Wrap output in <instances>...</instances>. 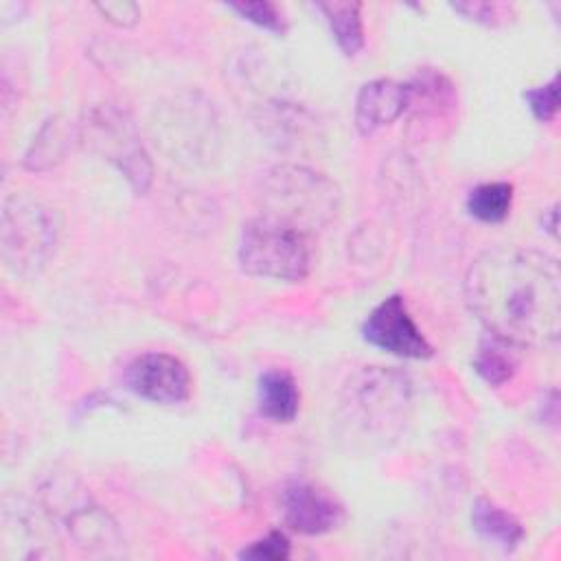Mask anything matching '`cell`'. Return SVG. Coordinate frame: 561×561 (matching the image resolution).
Listing matches in <instances>:
<instances>
[{
  "label": "cell",
  "mask_w": 561,
  "mask_h": 561,
  "mask_svg": "<svg viewBox=\"0 0 561 561\" xmlns=\"http://www.w3.org/2000/svg\"><path fill=\"white\" fill-rule=\"evenodd\" d=\"M465 298L489 333L515 346H548L559 337L561 274L543 252L484 250L467 270Z\"/></svg>",
  "instance_id": "6da1fadb"
},
{
  "label": "cell",
  "mask_w": 561,
  "mask_h": 561,
  "mask_svg": "<svg viewBox=\"0 0 561 561\" xmlns=\"http://www.w3.org/2000/svg\"><path fill=\"white\" fill-rule=\"evenodd\" d=\"M237 256L245 274L289 283L302 280L311 267L307 232L267 213L241 226Z\"/></svg>",
  "instance_id": "7a4b0ae2"
},
{
  "label": "cell",
  "mask_w": 561,
  "mask_h": 561,
  "mask_svg": "<svg viewBox=\"0 0 561 561\" xmlns=\"http://www.w3.org/2000/svg\"><path fill=\"white\" fill-rule=\"evenodd\" d=\"M335 184L305 167H276L265 182L267 215L280 217L307 232V226L327 224L337 210Z\"/></svg>",
  "instance_id": "3957f363"
},
{
  "label": "cell",
  "mask_w": 561,
  "mask_h": 561,
  "mask_svg": "<svg viewBox=\"0 0 561 561\" xmlns=\"http://www.w3.org/2000/svg\"><path fill=\"white\" fill-rule=\"evenodd\" d=\"M57 241L55 215L26 197H11L2 210V256L18 274L37 272Z\"/></svg>",
  "instance_id": "277c9868"
},
{
  "label": "cell",
  "mask_w": 561,
  "mask_h": 561,
  "mask_svg": "<svg viewBox=\"0 0 561 561\" xmlns=\"http://www.w3.org/2000/svg\"><path fill=\"white\" fill-rule=\"evenodd\" d=\"M83 136L105 160L116 164L136 193H145L153 180L151 160L134 129V123L112 105L94 107L85 123Z\"/></svg>",
  "instance_id": "5b68a950"
},
{
  "label": "cell",
  "mask_w": 561,
  "mask_h": 561,
  "mask_svg": "<svg viewBox=\"0 0 561 561\" xmlns=\"http://www.w3.org/2000/svg\"><path fill=\"white\" fill-rule=\"evenodd\" d=\"M362 335L368 344L397 357L425 359L434 355L432 344L414 324L405 300L399 294L388 296L368 313L362 327Z\"/></svg>",
  "instance_id": "8992f818"
},
{
  "label": "cell",
  "mask_w": 561,
  "mask_h": 561,
  "mask_svg": "<svg viewBox=\"0 0 561 561\" xmlns=\"http://www.w3.org/2000/svg\"><path fill=\"white\" fill-rule=\"evenodd\" d=\"M129 390L147 401L175 405L191 394V373L182 359L169 353H142L125 370Z\"/></svg>",
  "instance_id": "52a82bcc"
},
{
  "label": "cell",
  "mask_w": 561,
  "mask_h": 561,
  "mask_svg": "<svg viewBox=\"0 0 561 561\" xmlns=\"http://www.w3.org/2000/svg\"><path fill=\"white\" fill-rule=\"evenodd\" d=\"M285 524L300 535H324L344 522V506L311 482H291L280 493Z\"/></svg>",
  "instance_id": "ba28073f"
},
{
  "label": "cell",
  "mask_w": 561,
  "mask_h": 561,
  "mask_svg": "<svg viewBox=\"0 0 561 561\" xmlns=\"http://www.w3.org/2000/svg\"><path fill=\"white\" fill-rule=\"evenodd\" d=\"M410 105V83L394 79H375L359 88L355 99V125L359 134L370 136L397 121Z\"/></svg>",
  "instance_id": "9c48e42d"
},
{
  "label": "cell",
  "mask_w": 561,
  "mask_h": 561,
  "mask_svg": "<svg viewBox=\"0 0 561 561\" xmlns=\"http://www.w3.org/2000/svg\"><path fill=\"white\" fill-rule=\"evenodd\" d=\"M256 403L259 412L276 423L294 421L300 408V392L296 379L283 368L265 370L259 377Z\"/></svg>",
  "instance_id": "30bf717a"
},
{
  "label": "cell",
  "mask_w": 561,
  "mask_h": 561,
  "mask_svg": "<svg viewBox=\"0 0 561 561\" xmlns=\"http://www.w3.org/2000/svg\"><path fill=\"white\" fill-rule=\"evenodd\" d=\"M471 524L473 528L495 546L504 550H513L524 539L522 524L504 508L493 504L486 497H478L471 511Z\"/></svg>",
  "instance_id": "8fae6325"
},
{
  "label": "cell",
  "mask_w": 561,
  "mask_h": 561,
  "mask_svg": "<svg viewBox=\"0 0 561 561\" xmlns=\"http://www.w3.org/2000/svg\"><path fill=\"white\" fill-rule=\"evenodd\" d=\"M519 346L489 333L480 346L478 353L473 357V368L476 373L491 386H502L504 381H508L517 366H519Z\"/></svg>",
  "instance_id": "7c38bea8"
},
{
  "label": "cell",
  "mask_w": 561,
  "mask_h": 561,
  "mask_svg": "<svg viewBox=\"0 0 561 561\" xmlns=\"http://www.w3.org/2000/svg\"><path fill=\"white\" fill-rule=\"evenodd\" d=\"M318 9L324 13L331 33L346 57L357 55L364 48L362 4L359 2H320Z\"/></svg>",
  "instance_id": "4fadbf2b"
},
{
  "label": "cell",
  "mask_w": 561,
  "mask_h": 561,
  "mask_svg": "<svg viewBox=\"0 0 561 561\" xmlns=\"http://www.w3.org/2000/svg\"><path fill=\"white\" fill-rule=\"evenodd\" d=\"M513 206V184L508 182H486L469 191L467 210L471 217L484 224L502 221Z\"/></svg>",
  "instance_id": "5bb4252c"
},
{
  "label": "cell",
  "mask_w": 561,
  "mask_h": 561,
  "mask_svg": "<svg viewBox=\"0 0 561 561\" xmlns=\"http://www.w3.org/2000/svg\"><path fill=\"white\" fill-rule=\"evenodd\" d=\"M68 138H70V134L61 123L57 125V134H55L53 142H46V138L42 134H37V138H33L31 149L26 151L24 164L33 171H44V169L53 167L55 162L61 160V156L68 147Z\"/></svg>",
  "instance_id": "9a60e30c"
},
{
  "label": "cell",
  "mask_w": 561,
  "mask_h": 561,
  "mask_svg": "<svg viewBox=\"0 0 561 561\" xmlns=\"http://www.w3.org/2000/svg\"><path fill=\"white\" fill-rule=\"evenodd\" d=\"M230 9H234L241 18H245L248 22L272 31L276 35H283L287 31V22L283 11L267 0H259V2H230Z\"/></svg>",
  "instance_id": "2e32d148"
},
{
  "label": "cell",
  "mask_w": 561,
  "mask_h": 561,
  "mask_svg": "<svg viewBox=\"0 0 561 561\" xmlns=\"http://www.w3.org/2000/svg\"><path fill=\"white\" fill-rule=\"evenodd\" d=\"M524 99L528 101V107H530V112L535 114L537 121H543V123L552 121L557 110H559V81H557V77H552L548 83H543L539 88L526 90Z\"/></svg>",
  "instance_id": "e0dca14e"
},
{
  "label": "cell",
  "mask_w": 561,
  "mask_h": 561,
  "mask_svg": "<svg viewBox=\"0 0 561 561\" xmlns=\"http://www.w3.org/2000/svg\"><path fill=\"white\" fill-rule=\"evenodd\" d=\"M245 559H267V561H283L289 557V539L280 530H272L265 537L256 539L248 548L239 552Z\"/></svg>",
  "instance_id": "ac0fdd59"
},
{
  "label": "cell",
  "mask_w": 561,
  "mask_h": 561,
  "mask_svg": "<svg viewBox=\"0 0 561 561\" xmlns=\"http://www.w3.org/2000/svg\"><path fill=\"white\" fill-rule=\"evenodd\" d=\"M451 9L486 26H495L502 18H508L511 13V7L497 4V2H456L451 4Z\"/></svg>",
  "instance_id": "d6986e66"
},
{
  "label": "cell",
  "mask_w": 561,
  "mask_h": 561,
  "mask_svg": "<svg viewBox=\"0 0 561 561\" xmlns=\"http://www.w3.org/2000/svg\"><path fill=\"white\" fill-rule=\"evenodd\" d=\"M96 9L103 13L107 22L116 26H131L140 18V11L134 2H105V4H96Z\"/></svg>",
  "instance_id": "ffe728a7"
}]
</instances>
